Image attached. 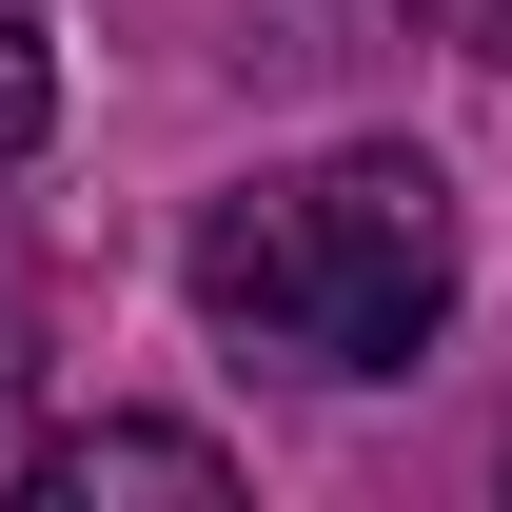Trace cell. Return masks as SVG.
Segmentation results:
<instances>
[{
  "instance_id": "cell-1",
  "label": "cell",
  "mask_w": 512,
  "mask_h": 512,
  "mask_svg": "<svg viewBox=\"0 0 512 512\" xmlns=\"http://www.w3.org/2000/svg\"><path fill=\"white\" fill-rule=\"evenodd\" d=\"M197 316L296 355V375H414V335L453 316V178L434 158H316V178H256L197 217Z\"/></svg>"
},
{
  "instance_id": "cell-2",
  "label": "cell",
  "mask_w": 512,
  "mask_h": 512,
  "mask_svg": "<svg viewBox=\"0 0 512 512\" xmlns=\"http://www.w3.org/2000/svg\"><path fill=\"white\" fill-rule=\"evenodd\" d=\"M40 493H60V512H99V493L237 512V453H217V434H178V414H99V434H60V453H40Z\"/></svg>"
},
{
  "instance_id": "cell-3",
  "label": "cell",
  "mask_w": 512,
  "mask_h": 512,
  "mask_svg": "<svg viewBox=\"0 0 512 512\" xmlns=\"http://www.w3.org/2000/svg\"><path fill=\"white\" fill-rule=\"evenodd\" d=\"M40 119H60V79H40V40L0 20V158H40Z\"/></svg>"
}]
</instances>
